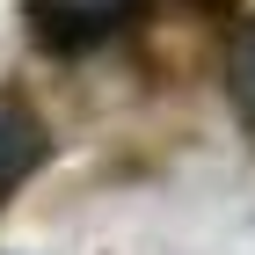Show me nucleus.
I'll return each mask as SVG.
<instances>
[{
    "instance_id": "1",
    "label": "nucleus",
    "mask_w": 255,
    "mask_h": 255,
    "mask_svg": "<svg viewBox=\"0 0 255 255\" xmlns=\"http://www.w3.org/2000/svg\"><path fill=\"white\" fill-rule=\"evenodd\" d=\"M138 7L146 0H22L29 37L44 51H95V44L117 37L124 22H138Z\"/></svg>"
},
{
    "instance_id": "2",
    "label": "nucleus",
    "mask_w": 255,
    "mask_h": 255,
    "mask_svg": "<svg viewBox=\"0 0 255 255\" xmlns=\"http://www.w3.org/2000/svg\"><path fill=\"white\" fill-rule=\"evenodd\" d=\"M51 153V138L29 110H0V197H15L22 182L37 175V160Z\"/></svg>"
},
{
    "instance_id": "3",
    "label": "nucleus",
    "mask_w": 255,
    "mask_h": 255,
    "mask_svg": "<svg viewBox=\"0 0 255 255\" xmlns=\"http://www.w3.org/2000/svg\"><path fill=\"white\" fill-rule=\"evenodd\" d=\"M226 88H234V110L248 117V131H255V29H241V37H234V59H226Z\"/></svg>"
},
{
    "instance_id": "4",
    "label": "nucleus",
    "mask_w": 255,
    "mask_h": 255,
    "mask_svg": "<svg viewBox=\"0 0 255 255\" xmlns=\"http://www.w3.org/2000/svg\"><path fill=\"white\" fill-rule=\"evenodd\" d=\"M190 7H204V15H226V7H241V0H190Z\"/></svg>"
}]
</instances>
